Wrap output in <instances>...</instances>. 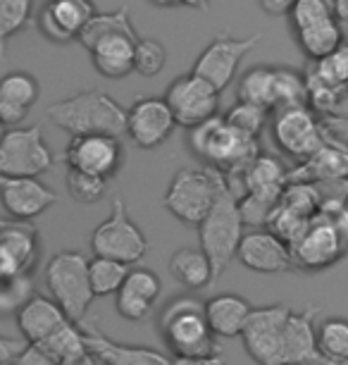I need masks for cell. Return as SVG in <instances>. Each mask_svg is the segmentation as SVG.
Listing matches in <instances>:
<instances>
[{"mask_svg": "<svg viewBox=\"0 0 348 365\" xmlns=\"http://www.w3.org/2000/svg\"><path fill=\"white\" fill-rule=\"evenodd\" d=\"M46 115L58 129H65L72 136L105 134L120 139L127 134V110L98 88H86L70 98L51 103Z\"/></svg>", "mask_w": 348, "mask_h": 365, "instance_id": "6da1fadb", "label": "cell"}, {"mask_svg": "<svg viewBox=\"0 0 348 365\" xmlns=\"http://www.w3.org/2000/svg\"><path fill=\"white\" fill-rule=\"evenodd\" d=\"M191 150L206 163V168L227 175H241L260 155L258 139L241 134L224 120V115L210 117L208 122L189 129Z\"/></svg>", "mask_w": 348, "mask_h": 365, "instance_id": "7a4b0ae2", "label": "cell"}, {"mask_svg": "<svg viewBox=\"0 0 348 365\" xmlns=\"http://www.w3.org/2000/svg\"><path fill=\"white\" fill-rule=\"evenodd\" d=\"M158 329L172 358L220 354L217 336L206 320V303L194 296H176L162 308Z\"/></svg>", "mask_w": 348, "mask_h": 365, "instance_id": "3957f363", "label": "cell"}, {"mask_svg": "<svg viewBox=\"0 0 348 365\" xmlns=\"http://www.w3.org/2000/svg\"><path fill=\"white\" fill-rule=\"evenodd\" d=\"M229 179L213 168H181L169 179L165 191V208L179 222L198 227L213 210Z\"/></svg>", "mask_w": 348, "mask_h": 365, "instance_id": "277c9868", "label": "cell"}, {"mask_svg": "<svg viewBox=\"0 0 348 365\" xmlns=\"http://www.w3.org/2000/svg\"><path fill=\"white\" fill-rule=\"evenodd\" d=\"M243 220L238 215V203L231 191V184L224 187L220 198L215 201L208 217L198 225V241L201 249L213 265V284L229 270V265L236 260L238 244L243 239Z\"/></svg>", "mask_w": 348, "mask_h": 365, "instance_id": "5b68a950", "label": "cell"}, {"mask_svg": "<svg viewBox=\"0 0 348 365\" xmlns=\"http://www.w3.org/2000/svg\"><path fill=\"white\" fill-rule=\"evenodd\" d=\"M46 287L67 318L81 325L95 299L88 282V258L84 253H56L46 265Z\"/></svg>", "mask_w": 348, "mask_h": 365, "instance_id": "8992f818", "label": "cell"}, {"mask_svg": "<svg viewBox=\"0 0 348 365\" xmlns=\"http://www.w3.org/2000/svg\"><path fill=\"white\" fill-rule=\"evenodd\" d=\"M93 256L112 258L125 265H134L146 256L148 239L127 210L125 198H115L112 210L103 222L91 232Z\"/></svg>", "mask_w": 348, "mask_h": 365, "instance_id": "52a82bcc", "label": "cell"}, {"mask_svg": "<svg viewBox=\"0 0 348 365\" xmlns=\"http://www.w3.org/2000/svg\"><path fill=\"white\" fill-rule=\"evenodd\" d=\"M291 249L293 270L301 272H320L325 267L339 263L348 253V237L332 222L329 217L317 212L310 220L303 234L298 237Z\"/></svg>", "mask_w": 348, "mask_h": 365, "instance_id": "ba28073f", "label": "cell"}, {"mask_svg": "<svg viewBox=\"0 0 348 365\" xmlns=\"http://www.w3.org/2000/svg\"><path fill=\"white\" fill-rule=\"evenodd\" d=\"M270 134L275 146L298 163H305L325 146L320 115L312 113L308 106L272 113Z\"/></svg>", "mask_w": 348, "mask_h": 365, "instance_id": "9c48e42d", "label": "cell"}, {"mask_svg": "<svg viewBox=\"0 0 348 365\" xmlns=\"http://www.w3.org/2000/svg\"><path fill=\"white\" fill-rule=\"evenodd\" d=\"M291 308L284 303L253 308L246 322L241 341L243 349L258 365H284V327Z\"/></svg>", "mask_w": 348, "mask_h": 365, "instance_id": "30bf717a", "label": "cell"}, {"mask_svg": "<svg viewBox=\"0 0 348 365\" xmlns=\"http://www.w3.org/2000/svg\"><path fill=\"white\" fill-rule=\"evenodd\" d=\"M53 168L41 127L10 129L0 136V177H38Z\"/></svg>", "mask_w": 348, "mask_h": 365, "instance_id": "8fae6325", "label": "cell"}, {"mask_svg": "<svg viewBox=\"0 0 348 365\" xmlns=\"http://www.w3.org/2000/svg\"><path fill=\"white\" fill-rule=\"evenodd\" d=\"M263 41V34H253V36H231V34H217L210 43L203 48V53L198 55L194 72L196 77L206 79L210 86L217 91H224L231 79L236 77V70L241 65V60L248 55L253 48Z\"/></svg>", "mask_w": 348, "mask_h": 365, "instance_id": "7c38bea8", "label": "cell"}, {"mask_svg": "<svg viewBox=\"0 0 348 365\" xmlns=\"http://www.w3.org/2000/svg\"><path fill=\"white\" fill-rule=\"evenodd\" d=\"M165 103H167V108L172 110L176 125L194 129L217 115V108H220V91L210 86L206 79L189 72V74H184V77H176L172 84L167 86Z\"/></svg>", "mask_w": 348, "mask_h": 365, "instance_id": "4fadbf2b", "label": "cell"}, {"mask_svg": "<svg viewBox=\"0 0 348 365\" xmlns=\"http://www.w3.org/2000/svg\"><path fill=\"white\" fill-rule=\"evenodd\" d=\"M65 163L70 170L110 179L122 168V143L115 136L105 134L72 136L65 148Z\"/></svg>", "mask_w": 348, "mask_h": 365, "instance_id": "5bb4252c", "label": "cell"}, {"mask_svg": "<svg viewBox=\"0 0 348 365\" xmlns=\"http://www.w3.org/2000/svg\"><path fill=\"white\" fill-rule=\"evenodd\" d=\"M174 127V115L165 98H141L127 110V134L143 150L162 146Z\"/></svg>", "mask_w": 348, "mask_h": 365, "instance_id": "9a60e30c", "label": "cell"}, {"mask_svg": "<svg viewBox=\"0 0 348 365\" xmlns=\"http://www.w3.org/2000/svg\"><path fill=\"white\" fill-rule=\"evenodd\" d=\"M95 12L93 0H48L38 15V31L53 43L79 41Z\"/></svg>", "mask_w": 348, "mask_h": 365, "instance_id": "2e32d148", "label": "cell"}, {"mask_svg": "<svg viewBox=\"0 0 348 365\" xmlns=\"http://www.w3.org/2000/svg\"><path fill=\"white\" fill-rule=\"evenodd\" d=\"M236 260L243 267L260 274H279L293 270L291 249L270 230H251L238 244Z\"/></svg>", "mask_w": 348, "mask_h": 365, "instance_id": "e0dca14e", "label": "cell"}, {"mask_svg": "<svg viewBox=\"0 0 348 365\" xmlns=\"http://www.w3.org/2000/svg\"><path fill=\"white\" fill-rule=\"evenodd\" d=\"M56 201L58 194L38 177H0V203L10 217L31 222Z\"/></svg>", "mask_w": 348, "mask_h": 365, "instance_id": "ac0fdd59", "label": "cell"}, {"mask_svg": "<svg viewBox=\"0 0 348 365\" xmlns=\"http://www.w3.org/2000/svg\"><path fill=\"white\" fill-rule=\"evenodd\" d=\"M41 253L38 230L31 222L0 217V263L17 272L31 274Z\"/></svg>", "mask_w": 348, "mask_h": 365, "instance_id": "d6986e66", "label": "cell"}, {"mask_svg": "<svg viewBox=\"0 0 348 365\" xmlns=\"http://www.w3.org/2000/svg\"><path fill=\"white\" fill-rule=\"evenodd\" d=\"M317 306L305 311H291L284 327V365H320L317 349Z\"/></svg>", "mask_w": 348, "mask_h": 365, "instance_id": "ffe728a7", "label": "cell"}, {"mask_svg": "<svg viewBox=\"0 0 348 365\" xmlns=\"http://www.w3.org/2000/svg\"><path fill=\"white\" fill-rule=\"evenodd\" d=\"M139 43V31H112L95 38L86 48L91 53L93 67L107 79H122L134 72V53Z\"/></svg>", "mask_w": 348, "mask_h": 365, "instance_id": "44dd1931", "label": "cell"}, {"mask_svg": "<svg viewBox=\"0 0 348 365\" xmlns=\"http://www.w3.org/2000/svg\"><path fill=\"white\" fill-rule=\"evenodd\" d=\"M84 325V322H81ZM86 346L100 365H172V358L148 346L115 341L95 327H84Z\"/></svg>", "mask_w": 348, "mask_h": 365, "instance_id": "7402d4cb", "label": "cell"}, {"mask_svg": "<svg viewBox=\"0 0 348 365\" xmlns=\"http://www.w3.org/2000/svg\"><path fill=\"white\" fill-rule=\"evenodd\" d=\"M41 96V86L33 74L24 70L8 72L0 77V125L17 127L36 106Z\"/></svg>", "mask_w": 348, "mask_h": 365, "instance_id": "603a6c76", "label": "cell"}, {"mask_svg": "<svg viewBox=\"0 0 348 365\" xmlns=\"http://www.w3.org/2000/svg\"><path fill=\"white\" fill-rule=\"evenodd\" d=\"M65 322H70L65 311L53 299H46V296L33 294L17 311V327L26 344L46 341L48 336L56 334Z\"/></svg>", "mask_w": 348, "mask_h": 365, "instance_id": "cb8c5ba5", "label": "cell"}, {"mask_svg": "<svg viewBox=\"0 0 348 365\" xmlns=\"http://www.w3.org/2000/svg\"><path fill=\"white\" fill-rule=\"evenodd\" d=\"M251 313H253V306L238 294H217L206 301V320L213 334L222 339L241 336Z\"/></svg>", "mask_w": 348, "mask_h": 365, "instance_id": "d4e9b609", "label": "cell"}, {"mask_svg": "<svg viewBox=\"0 0 348 365\" xmlns=\"http://www.w3.org/2000/svg\"><path fill=\"white\" fill-rule=\"evenodd\" d=\"M241 179L246 184V194H253L258 198H265V201L279 203L286 184H289V170L284 168L282 160L260 153L241 172Z\"/></svg>", "mask_w": 348, "mask_h": 365, "instance_id": "484cf974", "label": "cell"}, {"mask_svg": "<svg viewBox=\"0 0 348 365\" xmlns=\"http://www.w3.org/2000/svg\"><path fill=\"white\" fill-rule=\"evenodd\" d=\"M348 179V153L339 148L325 146L296 170H289V182H346Z\"/></svg>", "mask_w": 348, "mask_h": 365, "instance_id": "4316f807", "label": "cell"}, {"mask_svg": "<svg viewBox=\"0 0 348 365\" xmlns=\"http://www.w3.org/2000/svg\"><path fill=\"white\" fill-rule=\"evenodd\" d=\"M169 272L179 284L191 289V292H201V289L213 284V265H210L201 246L198 249L184 246V249L174 251L172 258H169Z\"/></svg>", "mask_w": 348, "mask_h": 365, "instance_id": "83f0119b", "label": "cell"}, {"mask_svg": "<svg viewBox=\"0 0 348 365\" xmlns=\"http://www.w3.org/2000/svg\"><path fill=\"white\" fill-rule=\"evenodd\" d=\"M296 43L310 63H317V60L327 58L337 48H341V43H344V31H341L339 19L334 17L327 19V22L312 24L308 29L296 31Z\"/></svg>", "mask_w": 348, "mask_h": 365, "instance_id": "f1b7e54d", "label": "cell"}, {"mask_svg": "<svg viewBox=\"0 0 348 365\" xmlns=\"http://www.w3.org/2000/svg\"><path fill=\"white\" fill-rule=\"evenodd\" d=\"M238 101L265 108L272 113L275 108V67H253L238 81Z\"/></svg>", "mask_w": 348, "mask_h": 365, "instance_id": "f546056e", "label": "cell"}, {"mask_svg": "<svg viewBox=\"0 0 348 365\" xmlns=\"http://www.w3.org/2000/svg\"><path fill=\"white\" fill-rule=\"evenodd\" d=\"M132 265H125L112 258L93 256L88 260V282H91L93 296H115L125 284Z\"/></svg>", "mask_w": 348, "mask_h": 365, "instance_id": "4dcf8cb0", "label": "cell"}, {"mask_svg": "<svg viewBox=\"0 0 348 365\" xmlns=\"http://www.w3.org/2000/svg\"><path fill=\"white\" fill-rule=\"evenodd\" d=\"M305 106H308V88H305L303 72L275 67V108L272 113Z\"/></svg>", "mask_w": 348, "mask_h": 365, "instance_id": "1f68e13d", "label": "cell"}, {"mask_svg": "<svg viewBox=\"0 0 348 365\" xmlns=\"http://www.w3.org/2000/svg\"><path fill=\"white\" fill-rule=\"evenodd\" d=\"M38 346H43L48 354L56 358L58 363L88 354L84 325H79V322H72V320L65 322V325L60 327L56 334H51L46 341H41Z\"/></svg>", "mask_w": 348, "mask_h": 365, "instance_id": "d6a6232c", "label": "cell"}, {"mask_svg": "<svg viewBox=\"0 0 348 365\" xmlns=\"http://www.w3.org/2000/svg\"><path fill=\"white\" fill-rule=\"evenodd\" d=\"M320 356L329 361H348V318H322L317 322Z\"/></svg>", "mask_w": 348, "mask_h": 365, "instance_id": "836d02e7", "label": "cell"}, {"mask_svg": "<svg viewBox=\"0 0 348 365\" xmlns=\"http://www.w3.org/2000/svg\"><path fill=\"white\" fill-rule=\"evenodd\" d=\"M33 296L31 277L0 263V313L19 311Z\"/></svg>", "mask_w": 348, "mask_h": 365, "instance_id": "e575fe53", "label": "cell"}, {"mask_svg": "<svg viewBox=\"0 0 348 365\" xmlns=\"http://www.w3.org/2000/svg\"><path fill=\"white\" fill-rule=\"evenodd\" d=\"M112 31H136L132 17H129V5H122L112 12H95V17L86 24V29L79 34V43L88 48L95 38Z\"/></svg>", "mask_w": 348, "mask_h": 365, "instance_id": "d590c367", "label": "cell"}, {"mask_svg": "<svg viewBox=\"0 0 348 365\" xmlns=\"http://www.w3.org/2000/svg\"><path fill=\"white\" fill-rule=\"evenodd\" d=\"M31 0H0V63L5 60L8 41L29 24Z\"/></svg>", "mask_w": 348, "mask_h": 365, "instance_id": "8d00e7d4", "label": "cell"}, {"mask_svg": "<svg viewBox=\"0 0 348 365\" xmlns=\"http://www.w3.org/2000/svg\"><path fill=\"white\" fill-rule=\"evenodd\" d=\"M305 72L310 77L320 79L327 86H344L348 84V41L341 43L332 55L317 60V63H310L305 67Z\"/></svg>", "mask_w": 348, "mask_h": 365, "instance_id": "74e56055", "label": "cell"}, {"mask_svg": "<svg viewBox=\"0 0 348 365\" xmlns=\"http://www.w3.org/2000/svg\"><path fill=\"white\" fill-rule=\"evenodd\" d=\"M270 117H272V113H268L265 108L236 101V106L229 108V113L224 115V120H227L234 129H238L241 134L251 136V139H258V136L263 134V129H268Z\"/></svg>", "mask_w": 348, "mask_h": 365, "instance_id": "f35d334b", "label": "cell"}, {"mask_svg": "<svg viewBox=\"0 0 348 365\" xmlns=\"http://www.w3.org/2000/svg\"><path fill=\"white\" fill-rule=\"evenodd\" d=\"M337 17V3L334 0H296L289 12V22L293 31L308 29L312 24L327 22Z\"/></svg>", "mask_w": 348, "mask_h": 365, "instance_id": "ab89813d", "label": "cell"}, {"mask_svg": "<svg viewBox=\"0 0 348 365\" xmlns=\"http://www.w3.org/2000/svg\"><path fill=\"white\" fill-rule=\"evenodd\" d=\"M107 189V179L88 175V172H79V170H67V191L77 203H95L105 196Z\"/></svg>", "mask_w": 348, "mask_h": 365, "instance_id": "60d3db41", "label": "cell"}, {"mask_svg": "<svg viewBox=\"0 0 348 365\" xmlns=\"http://www.w3.org/2000/svg\"><path fill=\"white\" fill-rule=\"evenodd\" d=\"M165 63H167V51L160 41L139 38L134 53V72H139L141 77H155V74L162 72Z\"/></svg>", "mask_w": 348, "mask_h": 365, "instance_id": "b9f144b4", "label": "cell"}, {"mask_svg": "<svg viewBox=\"0 0 348 365\" xmlns=\"http://www.w3.org/2000/svg\"><path fill=\"white\" fill-rule=\"evenodd\" d=\"M155 303L141 299L139 294L129 292V289L122 287L117 294H115V311H117L120 318H125L129 322H141L146 320L148 315L153 313Z\"/></svg>", "mask_w": 348, "mask_h": 365, "instance_id": "7bdbcfd3", "label": "cell"}, {"mask_svg": "<svg viewBox=\"0 0 348 365\" xmlns=\"http://www.w3.org/2000/svg\"><path fill=\"white\" fill-rule=\"evenodd\" d=\"M122 287L129 289V292H134V294H139L141 299H146L151 303L158 301V296L162 292L160 277L153 270H148V267H132Z\"/></svg>", "mask_w": 348, "mask_h": 365, "instance_id": "ee69618b", "label": "cell"}, {"mask_svg": "<svg viewBox=\"0 0 348 365\" xmlns=\"http://www.w3.org/2000/svg\"><path fill=\"white\" fill-rule=\"evenodd\" d=\"M238 203V215H241L243 225H251V227H263L270 222L272 212L279 203H272V201H265V198H258L253 194H246L241 198H236Z\"/></svg>", "mask_w": 348, "mask_h": 365, "instance_id": "f6af8a7d", "label": "cell"}, {"mask_svg": "<svg viewBox=\"0 0 348 365\" xmlns=\"http://www.w3.org/2000/svg\"><path fill=\"white\" fill-rule=\"evenodd\" d=\"M325 143L348 153V120L346 117H320Z\"/></svg>", "mask_w": 348, "mask_h": 365, "instance_id": "bcb514c9", "label": "cell"}, {"mask_svg": "<svg viewBox=\"0 0 348 365\" xmlns=\"http://www.w3.org/2000/svg\"><path fill=\"white\" fill-rule=\"evenodd\" d=\"M12 365H60L43 346L38 344H24V349L19 351Z\"/></svg>", "mask_w": 348, "mask_h": 365, "instance_id": "7dc6e473", "label": "cell"}, {"mask_svg": "<svg viewBox=\"0 0 348 365\" xmlns=\"http://www.w3.org/2000/svg\"><path fill=\"white\" fill-rule=\"evenodd\" d=\"M26 341H19V339H12V336H3L0 334V363H10L15 361L19 351L24 349Z\"/></svg>", "mask_w": 348, "mask_h": 365, "instance_id": "c3c4849f", "label": "cell"}, {"mask_svg": "<svg viewBox=\"0 0 348 365\" xmlns=\"http://www.w3.org/2000/svg\"><path fill=\"white\" fill-rule=\"evenodd\" d=\"M258 3H260L263 12L279 17V15H289L296 0H258Z\"/></svg>", "mask_w": 348, "mask_h": 365, "instance_id": "681fc988", "label": "cell"}, {"mask_svg": "<svg viewBox=\"0 0 348 365\" xmlns=\"http://www.w3.org/2000/svg\"><path fill=\"white\" fill-rule=\"evenodd\" d=\"M172 365H227L220 354L213 356H196V358H172Z\"/></svg>", "mask_w": 348, "mask_h": 365, "instance_id": "f907efd6", "label": "cell"}, {"mask_svg": "<svg viewBox=\"0 0 348 365\" xmlns=\"http://www.w3.org/2000/svg\"><path fill=\"white\" fill-rule=\"evenodd\" d=\"M327 117H346V120H348V84L339 86L337 101H334V108H332V115H327Z\"/></svg>", "mask_w": 348, "mask_h": 365, "instance_id": "816d5d0a", "label": "cell"}, {"mask_svg": "<svg viewBox=\"0 0 348 365\" xmlns=\"http://www.w3.org/2000/svg\"><path fill=\"white\" fill-rule=\"evenodd\" d=\"M334 3H337V19L341 31H344V36H348V0H334Z\"/></svg>", "mask_w": 348, "mask_h": 365, "instance_id": "f5cc1de1", "label": "cell"}, {"mask_svg": "<svg viewBox=\"0 0 348 365\" xmlns=\"http://www.w3.org/2000/svg\"><path fill=\"white\" fill-rule=\"evenodd\" d=\"M60 365H100L98 361L93 358V354L88 351V354H84V356H77V358H70V361H63Z\"/></svg>", "mask_w": 348, "mask_h": 365, "instance_id": "db71d44e", "label": "cell"}, {"mask_svg": "<svg viewBox=\"0 0 348 365\" xmlns=\"http://www.w3.org/2000/svg\"><path fill=\"white\" fill-rule=\"evenodd\" d=\"M151 5H155V8H179V5H184V0H148Z\"/></svg>", "mask_w": 348, "mask_h": 365, "instance_id": "11a10c76", "label": "cell"}, {"mask_svg": "<svg viewBox=\"0 0 348 365\" xmlns=\"http://www.w3.org/2000/svg\"><path fill=\"white\" fill-rule=\"evenodd\" d=\"M186 8H196V10H206L210 5V0H184Z\"/></svg>", "mask_w": 348, "mask_h": 365, "instance_id": "9f6ffc18", "label": "cell"}, {"mask_svg": "<svg viewBox=\"0 0 348 365\" xmlns=\"http://www.w3.org/2000/svg\"><path fill=\"white\" fill-rule=\"evenodd\" d=\"M320 365H348V361H329V358H322Z\"/></svg>", "mask_w": 348, "mask_h": 365, "instance_id": "6f0895ef", "label": "cell"}, {"mask_svg": "<svg viewBox=\"0 0 348 365\" xmlns=\"http://www.w3.org/2000/svg\"><path fill=\"white\" fill-rule=\"evenodd\" d=\"M3 134H5V132H3V125H0V136H3Z\"/></svg>", "mask_w": 348, "mask_h": 365, "instance_id": "680465c9", "label": "cell"}, {"mask_svg": "<svg viewBox=\"0 0 348 365\" xmlns=\"http://www.w3.org/2000/svg\"><path fill=\"white\" fill-rule=\"evenodd\" d=\"M0 365H12V363H0Z\"/></svg>", "mask_w": 348, "mask_h": 365, "instance_id": "91938a15", "label": "cell"}]
</instances>
